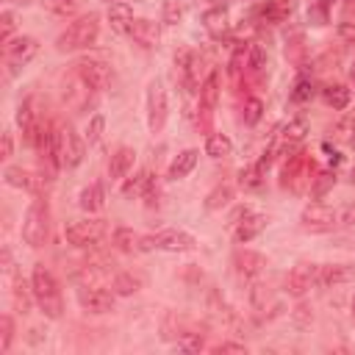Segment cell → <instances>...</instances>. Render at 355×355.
<instances>
[{
  "label": "cell",
  "mask_w": 355,
  "mask_h": 355,
  "mask_svg": "<svg viewBox=\"0 0 355 355\" xmlns=\"http://www.w3.org/2000/svg\"><path fill=\"white\" fill-rule=\"evenodd\" d=\"M31 289H34L37 305L42 308V314L48 319H59L64 314V297H61L59 280H56V275L45 264H37L34 267V272H31Z\"/></svg>",
  "instance_id": "cell-1"
},
{
  "label": "cell",
  "mask_w": 355,
  "mask_h": 355,
  "mask_svg": "<svg viewBox=\"0 0 355 355\" xmlns=\"http://www.w3.org/2000/svg\"><path fill=\"white\" fill-rule=\"evenodd\" d=\"M97 34H100V17L97 15H84L59 34L56 48L64 50V53L67 50H84V48L97 42Z\"/></svg>",
  "instance_id": "cell-2"
},
{
  "label": "cell",
  "mask_w": 355,
  "mask_h": 355,
  "mask_svg": "<svg viewBox=\"0 0 355 355\" xmlns=\"http://www.w3.org/2000/svg\"><path fill=\"white\" fill-rule=\"evenodd\" d=\"M48 236H50V206L45 198L37 195V200H31L23 220V242L28 247H42Z\"/></svg>",
  "instance_id": "cell-3"
},
{
  "label": "cell",
  "mask_w": 355,
  "mask_h": 355,
  "mask_svg": "<svg viewBox=\"0 0 355 355\" xmlns=\"http://www.w3.org/2000/svg\"><path fill=\"white\" fill-rule=\"evenodd\" d=\"M198 247V239L186 231H178V228H166L150 236H142V253L147 250H164V253H192Z\"/></svg>",
  "instance_id": "cell-4"
},
{
  "label": "cell",
  "mask_w": 355,
  "mask_h": 355,
  "mask_svg": "<svg viewBox=\"0 0 355 355\" xmlns=\"http://www.w3.org/2000/svg\"><path fill=\"white\" fill-rule=\"evenodd\" d=\"M56 147H59L61 169H75V166L84 161L86 139L78 136V131H75L73 125H59V128H56Z\"/></svg>",
  "instance_id": "cell-5"
},
{
  "label": "cell",
  "mask_w": 355,
  "mask_h": 355,
  "mask_svg": "<svg viewBox=\"0 0 355 355\" xmlns=\"http://www.w3.org/2000/svg\"><path fill=\"white\" fill-rule=\"evenodd\" d=\"M166 114H169L166 86H164V81L153 78V81L147 84V128H150V133H161V131H164Z\"/></svg>",
  "instance_id": "cell-6"
},
{
  "label": "cell",
  "mask_w": 355,
  "mask_h": 355,
  "mask_svg": "<svg viewBox=\"0 0 355 355\" xmlns=\"http://www.w3.org/2000/svg\"><path fill=\"white\" fill-rule=\"evenodd\" d=\"M73 70H75L95 92H106V89H111V84H114V70H111V64L103 61V59H92V56L78 59V61L73 64Z\"/></svg>",
  "instance_id": "cell-7"
},
{
  "label": "cell",
  "mask_w": 355,
  "mask_h": 355,
  "mask_svg": "<svg viewBox=\"0 0 355 355\" xmlns=\"http://www.w3.org/2000/svg\"><path fill=\"white\" fill-rule=\"evenodd\" d=\"M103 236H106V222H103V220H95V217L73 220V222L64 228V239H67V244H73V247L97 244Z\"/></svg>",
  "instance_id": "cell-8"
},
{
  "label": "cell",
  "mask_w": 355,
  "mask_h": 355,
  "mask_svg": "<svg viewBox=\"0 0 355 355\" xmlns=\"http://www.w3.org/2000/svg\"><path fill=\"white\" fill-rule=\"evenodd\" d=\"M300 225L308 233H330L338 228V211L325 203H311L300 214Z\"/></svg>",
  "instance_id": "cell-9"
},
{
  "label": "cell",
  "mask_w": 355,
  "mask_h": 355,
  "mask_svg": "<svg viewBox=\"0 0 355 355\" xmlns=\"http://www.w3.org/2000/svg\"><path fill=\"white\" fill-rule=\"evenodd\" d=\"M95 95H97V92H95L75 70L61 81V97H64V103H67L73 111H84V108L95 100Z\"/></svg>",
  "instance_id": "cell-10"
},
{
  "label": "cell",
  "mask_w": 355,
  "mask_h": 355,
  "mask_svg": "<svg viewBox=\"0 0 355 355\" xmlns=\"http://www.w3.org/2000/svg\"><path fill=\"white\" fill-rule=\"evenodd\" d=\"M39 53V42L34 37H17V39H9L6 48H3V59H6V67L12 73L23 70L34 56Z\"/></svg>",
  "instance_id": "cell-11"
},
{
  "label": "cell",
  "mask_w": 355,
  "mask_h": 355,
  "mask_svg": "<svg viewBox=\"0 0 355 355\" xmlns=\"http://www.w3.org/2000/svg\"><path fill=\"white\" fill-rule=\"evenodd\" d=\"M316 278H319V264L303 261V264H297V267L286 275V291L294 294V297H303V294H308L311 289H319Z\"/></svg>",
  "instance_id": "cell-12"
},
{
  "label": "cell",
  "mask_w": 355,
  "mask_h": 355,
  "mask_svg": "<svg viewBox=\"0 0 355 355\" xmlns=\"http://www.w3.org/2000/svg\"><path fill=\"white\" fill-rule=\"evenodd\" d=\"M42 122H45V119H42V111H39V100H37L34 95L26 97V100L17 106V125H20L23 139H26L28 144H34V139H37Z\"/></svg>",
  "instance_id": "cell-13"
},
{
  "label": "cell",
  "mask_w": 355,
  "mask_h": 355,
  "mask_svg": "<svg viewBox=\"0 0 355 355\" xmlns=\"http://www.w3.org/2000/svg\"><path fill=\"white\" fill-rule=\"evenodd\" d=\"M78 305L89 314H108L114 311V291L103 289V286H81L75 291Z\"/></svg>",
  "instance_id": "cell-14"
},
{
  "label": "cell",
  "mask_w": 355,
  "mask_h": 355,
  "mask_svg": "<svg viewBox=\"0 0 355 355\" xmlns=\"http://www.w3.org/2000/svg\"><path fill=\"white\" fill-rule=\"evenodd\" d=\"M175 67L181 70V84L186 86V92H198L200 89V56L192 48H181L175 53Z\"/></svg>",
  "instance_id": "cell-15"
},
{
  "label": "cell",
  "mask_w": 355,
  "mask_h": 355,
  "mask_svg": "<svg viewBox=\"0 0 355 355\" xmlns=\"http://www.w3.org/2000/svg\"><path fill=\"white\" fill-rule=\"evenodd\" d=\"M233 267L236 272L244 278V280H256L267 267H269V258L264 253H256V250H236L233 253Z\"/></svg>",
  "instance_id": "cell-16"
},
{
  "label": "cell",
  "mask_w": 355,
  "mask_h": 355,
  "mask_svg": "<svg viewBox=\"0 0 355 355\" xmlns=\"http://www.w3.org/2000/svg\"><path fill=\"white\" fill-rule=\"evenodd\" d=\"M3 178H6L9 186L23 189V192H31V195H39L45 189V181H48V178H42V175H37V172H31L26 166H6Z\"/></svg>",
  "instance_id": "cell-17"
},
{
  "label": "cell",
  "mask_w": 355,
  "mask_h": 355,
  "mask_svg": "<svg viewBox=\"0 0 355 355\" xmlns=\"http://www.w3.org/2000/svg\"><path fill=\"white\" fill-rule=\"evenodd\" d=\"M355 280V267L352 264H319V289H330V286H341Z\"/></svg>",
  "instance_id": "cell-18"
},
{
  "label": "cell",
  "mask_w": 355,
  "mask_h": 355,
  "mask_svg": "<svg viewBox=\"0 0 355 355\" xmlns=\"http://www.w3.org/2000/svg\"><path fill=\"white\" fill-rule=\"evenodd\" d=\"M269 225V217H264V214H247L244 220H239L236 225H233V239H236V244H247V242H253L264 228Z\"/></svg>",
  "instance_id": "cell-19"
},
{
  "label": "cell",
  "mask_w": 355,
  "mask_h": 355,
  "mask_svg": "<svg viewBox=\"0 0 355 355\" xmlns=\"http://www.w3.org/2000/svg\"><path fill=\"white\" fill-rule=\"evenodd\" d=\"M300 0H264L261 6V20L264 23H286L291 17V12L297 9Z\"/></svg>",
  "instance_id": "cell-20"
},
{
  "label": "cell",
  "mask_w": 355,
  "mask_h": 355,
  "mask_svg": "<svg viewBox=\"0 0 355 355\" xmlns=\"http://www.w3.org/2000/svg\"><path fill=\"white\" fill-rule=\"evenodd\" d=\"M217 100H220V73L211 70V73L206 75V81L200 84V111H203L206 119H209L211 111L217 108Z\"/></svg>",
  "instance_id": "cell-21"
},
{
  "label": "cell",
  "mask_w": 355,
  "mask_h": 355,
  "mask_svg": "<svg viewBox=\"0 0 355 355\" xmlns=\"http://www.w3.org/2000/svg\"><path fill=\"white\" fill-rule=\"evenodd\" d=\"M133 161H136V150L133 147H117L111 161H108V178L111 181H122V178L131 172Z\"/></svg>",
  "instance_id": "cell-22"
},
{
  "label": "cell",
  "mask_w": 355,
  "mask_h": 355,
  "mask_svg": "<svg viewBox=\"0 0 355 355\" xmlns=\"http://www.w3.org/2000/svg\"><path fill=\"white\" fill-rule=\"evenodd\" d=\"M108 26L117 34H131L133 12H131V6L125 3V0H114V3L108 6Z\"/></svg>",
  "instance_id": "cell-23"
},
{
  "label": "cell",
  "mask_w": 355,
  "mask_h": 355,
  "mask_svg": "<svg viewBox=\"0 0 355 355\" xmlns=\"http://www.w3.org/2000/svg\"><path fill=\"white\" fill-rule=\"evenodd\" d=\"M131 39H133L136 45H142V48H155L158 39H161V31H158V26H155L153 20H133V26H131Z\"/></svg>",
  "instance_id": "cell-24"
},
{
  "label": "cell",
  "mask_w": 355,
  "mask_h": 355,
  "mask_svg": "<svg viewBox=\"0 0 355 355\" xmlns=\"http://www.w3.org/2000/svg\"><path fill=\"white\" fill-rule=\"evenodd\" d=\"M228 23H231L228 6H214V9H209V12L203 15V26H206V31H209L214 39H222V34L228 31Z\"/></svg>",
  "instance_id": "cell-25"
},
{
  "label": "cell",
  "mask_w": 355,
  "mask_h": 355,
  "mask_svg": "<svg viewBox=\"0 0 355 355\" xmlns=\"http://www.w3.org/2000/svg\"><path fill=\"white\" fill-rule=\"evenodd\" d=\"M198 150H184L181 155H178L172 164H169V172H166V178L169 181H181V178H186L195 166H198Z\"/></svg>",
  "instance_id": "cell-26"
},
{
  "label": "cell",
  "mask_w": 355,
  "mask_h": 355,
  "mask_svg": "<svg viewBox=\"0 0 355 355\" xmlns=\"http://www.w3.org/2000/svg\"><path fill=\"white\" fill-rule=\"evenodd\" d=\"M78 206L86 211V214H95L106 206V192H103V184H89L81 195H78Z\"/></svg>",
  "instance_id": "cell-27"
},
{
  "label": "cell",
  "mask_w": 355,
  "mask_h": 355,
  "mask_svg": "<svg viewBox=\"0 0 355 355\" xmlns=\"http://www.w3.org/2000/svg\"><path fill=\"white\" fill-rule=\"evenodd\" d=\"M111 242H114V247L122 250V253H142V236H139L133 228H114Z\"/></svg>",
  "instance_id": "cell-28"
},
{
  "label": "cell",
  "mask_w": 355,
  "mask_h": 355,
  "mask_svg": "<svg viewBox=\"0 0 355 355\" xmlns=\"http://www.w3.org/2000/svg\"><path fill=\"white\" fill-rule=\"evenodd\" d=\"M286 59L300 64L305 59V34L303 28H289L286 31Z\"/></svg>",
  "instance_id": "cell-29"
},
{
  "label": "cell",
  "mask_w": 355,
  "mask_h": 355,
  "mask_svg": "<svg viewBox=\"0 0 355 355\" xmlns=\"http://www.w3.org/2000/svg\"><path fill=\"white\" fill-rule=\"evenodd\" d=\"M250 53H253V42H239L231 53V61H228V73L233 78H239L242 73H247V64H250Z\"/></svg>",
  "instance_id": "cell-30"
},
{
  "label": "cell",
  "mask_w": 355,
  "mask_h": 355,
  "mask_svg": "<svg viewBox=\"0 0 355 355\" xmlns=\"http://www.w3.org/2000/svg\"><path fill=\"white\" fill-rule=\"evenodd\" d=\"M322 100L333 108V111H344L349 106V89L344 84H327L322 89Z\"/></svg>",
  "instance_id": "cell-31"
},
{
  "label": "cell",
  "mask_w": 355,
  "mask_h": 355,
  "mask_svg": "<svg viewBox=\"0 0 355 355\" xmlns=\"http://www.w3.org/2000/svg\"><path fill=\"white\" fill-rule=\"evenodd\" d=\"M153 184H155V181H153V172H150V169H142L139 175H133L131 181L122 186V195H125V198H139V195H144Z\"/></svg>",
  "instance_id": "cell-32"
},
{
  "label": "cell",
  "mask_w": 355,
  "mask_h": 355,
  "mask_svg": "<svg viewBox=\"0 0 355 355\" xmlns=\"http://www.w3.org/2000/svg\"><path fill=\"white\" fill-rule=\"evenodd\" d=\"M111 289H114V294H119V297H131V294H136V291L142 289V278L133 275V272H119V275L114 278Z\"/></svg>",
  "instance_id": "cell-33"
},
{
  "label": "cell",
  "mask_w": 355,
  "mask_h": 355,
  "mask_svg": "<svg viewBox=\"0 0 355 355\" xmlns=\"http://www.w3.org/2000/svg\"><path fill=\"white\" fill-rule=\"evenodd\" d=\"M261 184H264V166L261 164H250L239 172V186L242 189L256 192V189H261Z\"/></svg>",
  "instance_id": "cell-34"
},
{
  "label": "cell",
  "mask_w": 355,
  "mask_h": 355,
  "mask_svg": "<svg viewBox=\"0 0 355 355\" xmlns=\"http://www.w3.org/2000/svg\"><path fill=\"white\" fill-rule=\"evenodd\" d=\"M233 153V142L225 136V133H211L209 142H206V155L211 158H228Z\"/></svg>",
  "instance_id": "cell-35"
},
{
  "label": "cell",
  "mask_w": 355,
  "mask_h": 355,
  "mask_svg": "<svg viewBox=\"0 0 355 355\" xmlns=\"http://www.w3.org/2000/svg\"><path fill=\"white\" fill-rule=\"evenodd\" d=\"M333 186H336V172H333V169H322V172H316V178H314L311 198H314V200H322Z\"/></svg>",
  "instance_id": "cell-36"
},
{
  "label": "cell",
  "mask_w": 355,
  "mask_h": 355,
  "mask_svg": "<svg viewBox=\"0 0 355 355\" xmlns=\"http://www.w3.org/2000/svg\"><path fill=\"white\" fill-rule=\"evenodd\" d=\"M12 297H15L17 308H20V314H28L31 303H37V300H34V289H31V283H23V280H17V283H15Z\"/></svg>",
  "instance_id": "cell-37"
},
{
  "label": "cell",
  "mask_w": 355,
  "mask_h": 355,
  "mask_svg": "<svg viewBox=\"0 0 355 355\" xmlns=\"http://www.w3.org/2000/svg\"><path fill=\"white\" fill-rule=\"evenodd\" d=\"M231 200H233V189H231V186H217V189H214V192L206 198V211L225 209Z\"/></svg>",
  "instance_id": "cell-38"
},
{
  "label": "cell",
  "mask_w": 355,
  "mask_h": 355,
  "mask_svg": "<svg viewBox=\"0 0 355 355\" xmlns=\"http://www.w3.org/2000/svg\"><path fill=\"white\" fill-rule=\"evenodd\" d=\"M267 70V50L261 45H253V53H250V64H247V75L253 78H261Z\"/></svg>",
  "instance_id": "cell-39"
},
{
  "label": "cell",
  "mask_w": 355,
  "mask_h": 355,
  "mask_svg": "<svg viewBox=\"0 0 355 355\" xmlns=\"http://www.w3.org/2000/svg\"><path fill=\"white\" fill-rule=\"evenodd\" d=\"M242 117H244V125H258L261 117H264V103L258 97H247L244 108H242Z\"/></svg>",
  "instance_id": "cell-40"
},
{
  "label": "cell",
  "mask_w": 355,
  "mask_h": 355,
  "mask_svg": "<svg viewBox=\"0 0 355 355\" xmlns=\"http://www.w3.org/2000/svg\"><path fill=\"white\" fill-rule=\"evenodd\" d=\"M175 347L181 349V352H200L206 344H203L200 333H178V338H175Z\"/></svg>",
  "instance_id": "cell-41"
},
{
  "label": "cell",
  "mask_w": 355,
  "mask_h": 355,
  "mask_svg": "<svg viewBox=\"0 0 355 355\" xmlns=\"http://www.w3.org/2000/svg\"><path fill=\"white\" fill-rule=\"evenodd\" d=\"M15 341V319L9 314L0 316V352H9Z\"/></svg>",
  "instance_id": "cell-42"
},
{
  "label": "cell",
  "mask_w": 355,
  "mask_h": 355,
  "mask_svg": "<svg viewBox=\"0 0 355 355\" xmlns=\"http://www.w3.org/2000/svg\"><path fill=\"white\" fill-rule=\"evenodd\" d=\"M330 6H333V0H316V3L311 6V12H308V20H311L314 26H327V20H330Z\"/></svg>",
  "instance_id": "cell-43"
},
{
  "label": "cell",
  "mask_w": 355,
  "mask_h": 355,
  "mask_svg": "<svg viewBox=\"0 0 355 355\" xmlns=\"http://www.w3.org/2000/svg\"><path fill=\"white\" fill-rule=\"evenodd\" d=\"M161 20L166 26H178L184 20V6L178 0H164V12H161Z\"/></svg>",
  "instance_id": "cell-44"
},
{
  "label": "cell",
  "mask_w": 355,
  "mask_h": 355,
  "mask_svg": "<svg viewBox=\"0 0 355 355\" xmlns=\"http://www.w3.org/2000/svg\"><path fill=\"white\" fill-rule=\"evenodd\" d=\"M314 92H316L314 81H311V78H300V81L294 84V89H291V100H294V103H308V100L314 97Z\"/></svg>",
  "instance_id": "cell-45"
},
{
  "label": "cell",
  "mask_w": 355,
  "mask_h": 355,
  "mask_svg": "<svg viewBox=\"0 0 355 355\" xmlns=\"http://www.w3.org/2000/svg\"><path fill=\"white\" fill-rule=\"evenodd\" d=\"M103 128H106V117H103V114H95V117L89 119V125H86V133H84L86 144H97V142L103 139Z\"/></svg>",
  "instance_id": "cell-46"
},
{
  "label": "cell",
  "mask_w": 355,
  "mask_h": 355,
  "mask_svg": "<svg viewBox=\"0 0 355 355\" xmlns=\"http://www.w3.org/2000/svg\"><path fill=\"white\" fill-rule=\"evenodd\" d=\"M42 3H45L48 12H53L59 17H67V15H73L78 9V0H42Z\"/></svg>",
  "instance_id": "cell-47"
},
{
  "label": "cell",
  "mask_w": 355,
  "mask_h": 355,
  "mask_svg": "<svg viewBox=\"0 0 355 355\" xmlns=\"http://www.w3.org/2000/svg\"><path fill=\"white\" fill-rule=\"evenodd\" d=\"M12 31H15V12H3L0 15V39H3V45L9 42V37H12Z\"/></svg>",
  "instance_id": "cell-48"
},
{
  "label": "cell",
  "mask_w": 355,
  "mask_h": 355,
  "mask_svg": "<svg viewBox=\"0 0 355 355\" xmlns=\"http://www.w3.org/2000/svg\"><path fill=\"white\" fill-rule=\"evenodd\" d=\"M338 133L355 144V111H352V114H347V117L338 122Z\"/></svg>",
  "instance_id": "cell-49"
},
{
  "label": "cell",
  "mask_w": 355,
  "mask_h": 355,
  "mask_svg": "<svg viewBox=\"0 0 355 355\" xmlns=\"http://www.w3.org/2000/svg\"><path fill=\"white\" fill-rule=\"evenodd\" d=\"M12 153H15V136H12V131H3V139H0V158L9 161Z\"/></svg>",
  "instance_id": "cell-50"
},
{
  "label": "cell",
  "mask_w": 355,
  "mask_h": 355,
  "mask_svg": "<svg viewBox=\"0 0 355 355\" xmlns=\"http://www.w3.org/2000/svg\"><path fill=\"white\" fill-rule=\"evenodd\" d=\"M338 225H347V228H352V225H355V200H352V203H347V206L338 211Z\"/></svg>",
  "instance_id": "cell-51"
},
{
  "label": "cell",
  "mask_w": 355,
  "mask_h": 355,
  "mask_svg": "<svg viewBox=\"0 0 355 355\" xmlns=\"http://www.w3.org/2000/svg\"><path fill=\"white\" fill-rule=\"evenodd\" d=\"M217 352H247V347H244V344L225 341V344H220V347H217Z\"/></svg>",
  "instance_id": "cell-52"
},
{
  "label": "cell",
  "mask_w": 355,
  "mask_h": 355,
  "mask_svg": "<svg viewBox=\"0 0 355 355\" xmlns=\"http://www.w3.org/2000/svg\"><path fill=\"white\" fill-rule=\"evenodd\" d=\"M352 9H355V0H344V17H347Z\"/></svg>",
  "instance_id": "cell-53"
},
{
  "label": "cell",
  "mask_w": 355,
  "mask_h": 355,
  "mask_svg": "<svg viewBox=\"0 0 355 355\" xmlns=\"http://www.w3.org/2000/svg\"><path fill=\"white\" fill-rule=\"evenodd\" d=\"M349 75H352V84H355V61H352V70H349Z\"/></svg>",
  "instance_id": "cell-54"
},
{
  "label": "cell",
  "mask_w": 355,
  "mask_h": 355,
  "mask_svg": "<svg viewBox=\"0 0 355 355\" xmlns=\"http://www.w3.org/2000/svg\"><path fill=\"white\" fill-rule=\"evenodd\" d=\"M352 316H355V297H352Z\"/></svg>",
  "instance_id": "cell-55"
}]
</instances>
